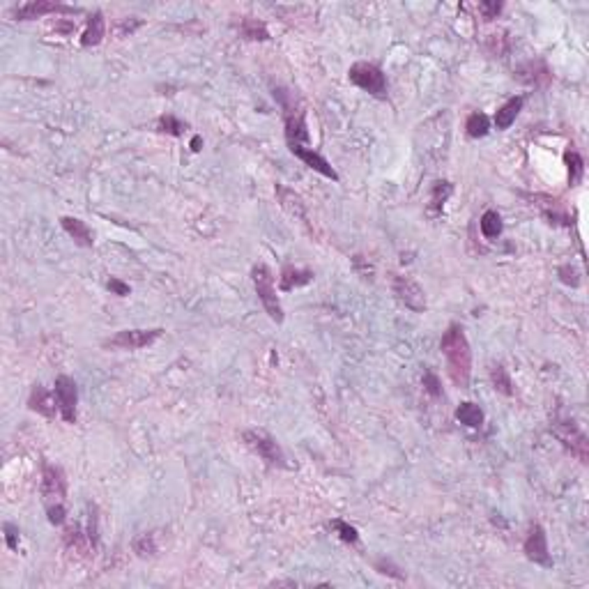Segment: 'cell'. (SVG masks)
Masks as SVG:
<instances>
[{"mask_svg":"<svg viewBox=\"0 0 589 589\" xmlns=\"http://www.w3.org/2000/svg\"><path fill=\"white\" fill-rule=\"evenodd\" d=\"M76 8H69V5H60V3H49V0H35V3H25L19 5L14 10V16L19 21H30V19H42L47 14H76Z\"/></svg>","mask_w":589,"mask_h":589,"instance_id":"30bf717a","label":"cell"},{"mask_svg":"<svg viewBox=\"0 0 589 589\" xmlns=\"http://www.w3.org/2000/svg\"><path fill=\"white\" fill-rule=\"evenodd\" d=\"M143 21L141 19H120V21H117V25H115V35L117 37H127V35H132V32L139 28Z\"/></svg>","mask_w":589,"mask_h":589,"instance_id":"1f68e13d","label":"cell"},{"mask_svg":"<svg viewBox=\"0 0 589 589\" xmlns=\"http://www.w3.org/2000/svg\"><path fill=\"white\" fill-rule=\"evenodd\" d=\"M134 553L139 557H154L157 555V539H154V532H146L141 536L134 539Z\"/></svg>","mask_w":589,"mask_h":589,"instance_id":"4316f807","label":"cell"},{"mask_svg":"<svg viewBox=\"0 0 589 589\" xmlns=\"http://www.w3.org/2000/svg\"><path fill=\"white\" fill-rule=\"evenodd\" d=\"M525 551L527 559L534 562L539 566H553V559H551V553H548V539H546V532H543L541 525H532L529 527V534L525 539Z\"/></svg>","mask_w":589,"mask_h":589,"instance_id":"8fae6325","label":"cell"},{"mask_svg":"<svg viewBox=\"0 0 589 589\" xmlns=\"http://www.w3.org/2000/svg\"><path fill=\"white\" fill-rule=\"evenodd\" d=\"M553 433L557 435V440L578 458L580 463H587L589 458V442L587 435L582 433L578 424L573 419H555L553 421Z\"/></svg>","mask_w":589,"mask_h":589,"instance_id":"5b68a950","label":"cell"},{"mask_svg":"<svg viewBox=\"0 0 589 589\" xmlns=\"http://www.w3.org/2000/svg\"><path fill=\"white\" fill-rule=\"evenodd\" d=\"M47 511H49V522L51 525H62L65 522V504L60 502V504H51V507H47Z\"/></svg>","mask_w":589,"mask_h":589,"instance_id":"836d02e7","label":"cell"},{"mask_svg":"<svg viewBox=\"0 0 589 589\" xmlns=\"http://www.w3.org/2000/svg\"><path fill=\"white\" fill-rule=\"evenodd\" d=\"M451 192H454V187H451L449 182H437V185L433 187V194H430V207L442 209L444 200L449 198Z\"/></svg>","mask_w":589,"mask_h":589,"instance_id":"f1b7e54d","label":"cell"},{"mask_svg":"<svg viewBox=\"0 0 589 589\" xmlns=\"http://www.w3.org/2000/svg\"><path fill=\"white\" fill-rule=\"evenodd\" d=\"M518 81L527 83V86H534V88H543L551 83V71L543 65L541 60H529L525 62L522 67H518Z\"/></svg>","mask_w":589,"mask_h":589,"instance_id":"9a60e30c","label":"cell"},{"mask_svg":"<svg viewBox=\"0 0 589 589\" xmlns=\"http://www.w3.org/2000/svg\"><path fill=\"white\" fill-rule=\"evenodd\" d=\"M106 288L111 292H115L117 297H127V294H129V286L124 284V281H120V279H108Z\"/></svg>","mask_w":589,"mask_h":589,"instance_id":"74e56055","label":"cell"},{"mask_svg":"<svg viewBox=\"0 0 589 589\" xmlns=\"http://www.w3.org/2000/svg\"><path fill=\"white\" fill-rule=\"evenodd\" d=\"M330 529H334V532L338 534V539L341 541H345V543H352V546H355V543L359 541V532L352 525H348V522H343V520H332L330 522Z\"/></svg>","mask_w":589,"mask_h":589,"instance_id":"83f0119b","label":"cell"},{"mask_svg":"<svg viewBox=\"0 0 589 589\" xmlns=\"http://www.w3.org/2000/svg\"><path fill=\"white\" fill-rule=\"evenodd\" d=\"M157 127H159V132L171 134V136H182V134H185V124H182L178 117H173V115L159 117V124H157Z\"/></svg>","mask_w":589,"mask_h":589,"instance_id":"f546056e","label":"cell"},{"mask_svg":"<svg viewBox=\"0 0 589 589\" xmlns=\"http://www.w3.org/2000/svg\"><path fill=\"white\" fill-rule=\"evenodd\" d=\"M522 97H513V100H509L507 104H502L500 108H497L495 113V127L497 129H509L511 124L516 122V117H518L520 108H522Z\"/></svg>","mask_w":589,"mask_h":589,"instance_id":"d6986e66","label":"cell"},{"mask_svg":"<svg viewBox=\"0 0 589 589\" xmlns=\"http://www.w3.org/2000/svg\"><path fill=\"white\" fill-rule=\"evenodd\" d=\"M65 546H67V551H71V553L88 555L90 546H93V541H90L88 534H83L81 525H76V522H74V525H69L67 532H65Z\"/></svg>","mask_w":589,"mask_h":589,"instance_id":"ac0fdd59","label":"cell"},{"mask_svg":"<svg viewBox=\"0 0 589 589\" xmlns=\"http://www.w3.org/2000/svg\"><path fill=\"white\" fill-rule=\"evenodd\" d=\"M348 78L364 93H369L378 100L387 97V78H384L382 69L373 62H355L348 69Z\"/></svg>","mask_w":589,"mask_h":589,"instance_id":"3957f363","label":"cell"},{"mask_svg":"<svg viewBox=\"0 0 589 589\" xmlns=\"http://www.w3.org/2000/svg\"><path fill=\"white\" fill-rule=\"evenodd\" d=\"M240 32L244 39H253V42H265V39H270V32H267L265 23L258 21V19H244L240 25Z\"/></svg>","mask_w":589,"mask_h":589,"instance_id":"d4e9b609","label":"cell"},{"mask_svg":"<svg viewBox=\"0 0 589 589\" xmlns=\"http://www.w3.org/2000/svg\"><path fill=\"white\" fill-rule=\"evenodd\" d=\"M391 288H394V294L398 302L408 306L410 311H415V313L426 311V292H424V288L419 286L417 281H412L408 277H394Z\"/></svg>","mask_w":589,"mask_h":589,"instance_id":"ba28073f","label":"cell"},{"mask_svg":"<svg viewBox=\"0 0 589 589\" xmlns=\"http://www.w3.org/2000/svg\"><path fill=\"white\" fill-rule=\"evenodd\" d=\"M192 150H194V152H198V150H200V136H196V139L192 141Z\"/></svg>","mask_w":589,"mask_h":589,"instance_id":"f35d334b","label":"cell"},{"mask_svg":"<svg viewBox=\"0 0 589 589\" xmlns=\"http://www.w3.org/2000/svg\"><path fill=\"white\" fill-rule=\"evenodd\" d=\"M42 495L47 507L51 504H60L67 495V479L65 472L56 465H44L42 470Z\"/></svg>","mask_w":589,"mask_h":589,"instance_id":"9c48e42d","label":"cell"},{"mask_svg":"<svg viewBox=\"0 0 589 589\" xmlns=\"http://www.w3.org/2000/svg\"><path fill=\"white\" fill-rule=\"evenodd\" d=\"M251 277H253V286H256V294H258L260 302H263L267 316H270L274 323H284V309H281V304H279L277 288H274V277H272L270 267L256 265L251 270Z\"/></svg>","mask_w":589,"mask_h":589,"instance_id":"7a4b0ae2","label":"cell"},{"mask_svg":"<svg viewBox=\"0 0 589 589\" xmlns=\"http://www.w3.org/2000/svg\"><path fill=\"white\" fill-rule=\"evenodd\" d=\"M56 398H58V412L67 424H76V403H78V389L76 382L69 376H58L54 384Z\"/></svg>","mask_w":589,"mask_h":589,"instance_id":"52a82bcc","label":"cell"},{"mask_svg":"<svg viewBox=\"0 0 589 589\" xmlns=\"http://www.w3.org/2000/svg\"><path fill=\"white\" fill-rule=\"evenodd\" d=\"M313 279V272L311 270H299V267H286L281 272V290H292V288H302L306 286L309 281Z\"/></svg>","mask_w":589,"mask_h":589,"instance_id":"ffe728a7","label":"cell"},{"mask_svg":"<svg viewBox=\"0 0 589 589\" xmlns=\"http://www.w3.org/2000/svg\"><path fill=\"white\" fill-rule=\"evenodd\" d=\"M104 32H106V21H104L102 12H95V14L88 19L86 32H83V35H81V44H83V47H86V49L97 47V44H102Z\"/></svg>","mask_w":589,"mask_h":589,"instance_id":"e0dca14e","label":"cell"},{"mask_svg":"<svg viewBox=\"0 0 589 589\" xmlns=\"http://www.w3.org/2000/svg\"><path fill=\"white\" fill-rule=\"evenodd\" d=\"M440 350L444 359H447L449 378L456 387L465 389L472 378V350H470L467 336L463 332L461 325H449V330L444 332Z\"/></svg>","mask_w":589,"mask_h":589,"instance_id":"6da1fadb","label":"cell"},{"mask_svg":"<svg viewBox=\"0 0 589 589\" xmlns=\"http://www.w3.org/2000/svg\"><path fill=\"white\" fill-rule=\"evenodd\" d=\"M60 226L65 228V233H67L78 246H86V249H88V246L95 244V235H93V231L88 228L86 221H81V219H76V217H62V219H60Z\"/></svg>","mask_w":589,"mask_h":589,"instance_id":"2e32d148","label":"cell"},{"mask_svg":"<svg viewBox=\"0 0 589 589\" xmlns=\"http://www.w3.org/2000/svg\"><path fill=\"white\" fill-rule=\"evenodd\" d=\"M564 161L568 166V182H571V187H575L582 180V175H585V161H582V157L578 152H573V150H568L564 154Z\"/></svg>","mask_w":589,"mask_h":589,"instance_id":"484cf974","label":"cell"},{"mask_svg":"<svg viewBox=\"0 0 589 589\" xmlns=\"http://www.w3.org/2000/svg\"><path fill=\"white\" fill-rule=\"evenodd\" d=\"M559 281L562 284H566V286H580V274H578V270H575V267H571V265H562L559 267Z\"/></svg>","mask_w":589,"mask_h":589,"instance_id":"d6a6232c","label":"cell"},{"mask_svg":"<svg viewBox=\"0 0 589 589\" xmlns=\"http://www.w3.org/2000/svg\"><path fill=\"white\" fill-rule=\"evenodd\" d=\"M28 408L37 415L47 417V419H54L56 417V410H58V398H56V391L51 394L47 387L42 384H35L30 391V398H28Z\"/></svg>","mask_w":589,"mask_h":589,"instance_id":"5bb4252c","label":"cell"},{"mask_svg":"<svg viewBox=\"0 0 589 589\" xmlns=\"http://www.w3.org/2000/svg\"><path fill=\"white\" fill-rule=\"evenodd\" d=\"M456 419L461 424H465L470 428H479L483 424V410L476 403H461L456 410Z\"/></svg>","mask_w":589,"mask_h":589,"instance_id":"44dd1931","label":"cell"},{"mask_svg":"<svg viewBox=\"0 0 589 589\" xmlns=\"http://www.w3.org/2000/svg\"><path fill=\"white\" fill-rule=\"evenodd\" d=\"M376 568H378V571H380L382 575H391V578H398V580L403 578V573H398L401 568H396L389 559H378V562H376Z\"/></svg>","mask_w":589,"mask_h":589,"instance_id":"d590c367","label":"cell"},{"mask_svg":"<svg viewBox=\"0 0 589 589\" xmlns=\"http://www.w3.org/2000/svg\"><path fill=\"white\" fill-rule=\"evenodd\" d=\"M488 129H490V120L486 113H481V111L470 113L467 122H465V132L470 139H483V136L488 134Z\"/></svg>","mask_w":589,"mask_h":589,"instance_id":"603a6c76","label":"cell"},{"mask_svg":"<svg viewBox=\"0 0 589 589\" xmlns=\"http://www.w3.org/2000/svg\"><path fill=\"white\" fill-rule=\"evenodd\" d=\"M288 148H290V152H292L294 157H299V159H302L309 168H313L316 173L325 175V178H330V180H334V182L338 180V173L330 166V161H327L325 157H320L313 148L302 146V143H290Z\"/></svg>","mask_w":589,"mask_h":589,"instance_id":"7c38bea8","label":"cell"},{"mask_svg":"<svg viewBox=\"0 0 589 589\" xmlns=\"http://www.w3.org/2000/svg\"><path fill=\"white\" fill-rule=\"evenodd\" d=\"M502 8H504L502 3H479V12L483 14L486 21H493V19H497V14L502 12Z\"/></svg>","mask_w":589,"mask_h":589,"instance_id":"e575fe53","label":"cell"},{"mask_svg":"<svg viewBox=\"0 0 589 589\" xmlns=\"http://www.w3.org/2000/svg\"><path fill=\"white\" fill-rule=\"evenodd\" d=\"M479 228H481V233H483V238H486V240H497V238H500L502 228H504L500 212H495V209L483 212V217L479 221Z\"/></svg>","mask_w":589,"mask_h":589,"instance_id":"7402d4cb","label":"cell"},{"mask_svg":"<svg viewBox=\"0 0 589 589\" xmlns=\"http://www.w3.org/2000/svg\"><path fill=\"white\" fill-rule=\"evenodd\" d=\"M242 440H244V444L253 451V454H258L263 461L270 463V465H279V467L288 465L284 451H281V447H279V442L274 440V437L267 433V430H263V428H249V430L242 433Z\"/></svg>","mask_w":589,"mask_h":589,"instance_id":"277c9868","label":"cell"},{"mask_svg":"<svg viewBox=\"0 0 589 589\" xmlns=\"http://www.w3.org/2000/svg\"><path fill=\"white\" fill-rule=\"evenodd\" d=\"M421 382H424V389H426L433 398H440V396H442V384H440V380H437V376H435L433 371H426V373H424Z\"/></svg>","mask_w":589,"mask_h":589,"instance_id":"4dcf8cb0","label":"cell"},{"mask_svg":"<svg viewBox=\"0 0 589 589\" xmlns=\"http://www.w3.org/2000/svg\"><path fill=\"white\" fill-rule=\"evenodd\" d=\"M277 196H279L281 207H284L294 221H299L302 226H306L309 231H313L311 221H309V212H306V203L302 200V196L294 194L292 189H288V187H281V185L277 187Z\"/></svg>","mask_w":589,"mask_h":589,"instance_id":"4fadbf2b","label":"cell"},{"mask_svg":"<svg viewBox=\"0 0 589 589\" xmlns=\"http://www.w3.org/2000/svg\"><path fill=\"white\" fill-rule=\"evenodd\" d=\"M163 334V330H122L117 332L113 338L106 341V348H117V350H141L152 345L157 338Z\"/></svg>","mask_w":589,"mask_h":589,"instance_id":"8992f818","label":"cell"},{"mask_svg":"<svg viewBox=\"0 0 589 589\" xmlns=\"http://www.w3.org/2000/svg\"><path fill=\"white\" fill-rule=\"evenodd\" d=\"M3 532H5V541H8V546L12 548V551H16L19 548V529L12 525V522H5Z\"/></svg>","mask_w":589,"mask_h":589,"instance_id":"8d00e7d4","label":"cell"},{"mask_svg":"<svg viewBox=\"0 0 589 589\" xmlns=\"http://www.w3.org/2000/svg\"><path fill=\"white\" fill-rule=\"evenodd\" d=\"M490 382H493V387L500 391V394H504V396L513 394V382H511V378H509V373L502 364L490 366Z\"/></svg>","mask_w":589,"mask_h":589,"instance_id":"cb8c5ba5","label":"cell"}]
</instances>
